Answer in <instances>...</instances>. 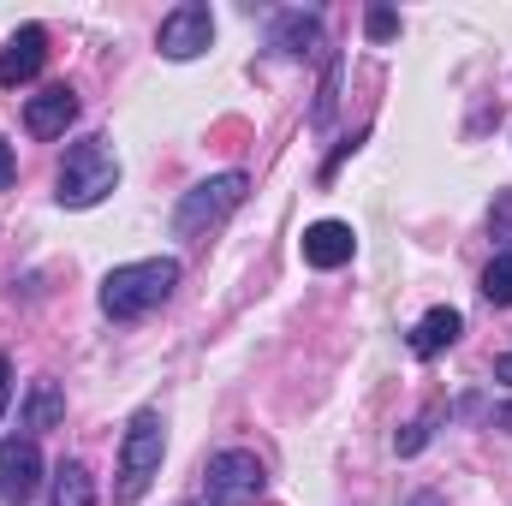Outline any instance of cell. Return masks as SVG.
I'll list each match as a JSON object with an SVG mask.
<instances>
[{
  "label": "cell",
  "mask_w": 512,
  "mask_h": 506,
  "mask_svg": "<svg viewBox=\"0 0 512 506\" xmlns=\"http://www.w3.org/2000/svg\"><path fill=\"white\" fill-rule=\"evenodd\" d=\"M179 286V262L173 256H143V262H120L102 280V316L114 322H137L149 310H161Z\"/></svg>",
  "instance_id": "cell-1"
},
{
  "label": "cell",
  "mask_w": 512,
  "mask_h": 506,
  "mask_svg": "<svg viewBox=\"0 0 512 506\" xmlns=\"http://www.w3.org/2000/svg\"><path fill=\"white\" fill-rule=\"evenodd\" d=\"M120 185V155L108 137H78L60 161V179H54V197L60 209H96L108 191Z\"/></svg>",
  "instance_id": "cell-2"
},
{
  "label": "cell",
  "mask_w": 512,
  "mask_h": 506,
  "mask_svg": "<svg viewBox=\"0 0 512 506\" xmlns=\"http://www.w3.org/2000/svg\"><path fill=\"white\" fill-rule=\"evenodd\" d=\"M161 453H167V423L155 405H137L120 435V483H114V501H143L149 483L161 477Z\"/></svg>",
  "instance_id": "cell-3"
},
{
  "label": "cell",
  "mask_w": 512,
  "mask_h": 506,
  "mask_svg": "<svg viewBox=\"0 0 512 506\" xmlns=\"http://www.w3.org/2000/svg\"><path fill=\"white\" fill-rule=\"evenodd\" d=\"M245 191H251L245 173H215V179L191 185V191L179 197V209H173V233H179V239H203L209 227H221V221L245 203Z\"/></svg>",
  "instance_id": "cell-4"
},
{
  "label": "cell",
  "mask_w": 512,
  "mask_h": 506,
  "mask_svg": "<svg viewBox=\"0 0 512 506\" xmlns=\"http://www.w3.org/2000/svg\"><path fill=\"white\" fill-rule=\"evenodd\" d=\"M262 495V459L245 453V447H227L209 459L203 471V501L209 506H239V501H256Z\"/></svg>",
  "instance_id": "cell-5"
},
{
  "label": "cell",
  "mask_w": 512,
  "mask_h": 506,
  "mask_svg": "<svg viewBox=\"0 0 512 506\" xmlns=\"http://www.w3.org/2000/svg\"><path fill=\"white\" fill-rule=\"evenodd\" d=\"M42 489V447L36 435H6L0 441V506H30Z\"/></svg>",
  "instance_id": "cell-6"
},
{
  "label": "cell",
  "mask_w": 512,
  "mask_h": 506,
  "mask_svg": "<svg viewBox=\"0 0 512 506\" xmlns=\"http://www.w3.org/2000/svg\"><path fill=\"white\" fill-rule=\"evenodd\" d=\"M209 42H215V12H209L203 0L173 6V12L161 18V30H155V48H161L167 60H197Z\"/></svg>",
  "instance_id": "cell-7"
},
{
  "label": "cell",
  "mask_w": 512,
  "mask_h": 506,
  "mask_svg": "<svg viewBox=\"0 0 512 506\" xmlns=\"http://www.w3.org/2000/svg\"><path fill=\"white\" fill-rule=\"evenodd\" d=\"M42 66H48V30H42V24H18V30L0 42V90L30 84Z\"/></svg>",
  "instance_id": "cell-8"
},
{
  "label": "cell",
  "mask_w": 512,
  "mask_h": 506,
  "mask_svg": "<svg viewBox=\"0 0 512 506\" xmlns=\"http://www.w3.org/2000/svg\"><path fill=\"white\" fill-rule=\"evenodd\" d=\"M72 120H78L72 84H48V90H36V96L24 102V131H30V137H66Z\"/></svg>",
  "instance_id": "cell-9"
},
{
  "label": "cell",
  "mask_w": 512,
  "mask_h": 506,
  "mask_svg": "<svg viewBox=\"0 0 512 506\" xmlns=\"http://www.w3.org/2000/svg\"><path fill=\"white\" fill-rule=\"evenodd\" d=\"M358 251V233L346 227V221H316V227H304V262L310 268H346Z\"/></svg>",
  "instance_id": "cell-10"
},
{
  "label": "cell",
  "mask_w": 512,
  "mask_h": 506,
  "mask_svg": "<svg viewBox=\"0 0 512 506\" xmlns=\"http://www.w3.org/2000/svg\"><path fill=\"white\" fill-rule=\"evenodd\" d=\"M316 42H322V18L316 12H274V30H268L274 54L304 60V54H316Z\"/></svg>",
  "instance_id": "cell-11"
},
{
  "label": "cell",
  "mask_w": 512,
  "mask_h": 506,
  "mask_svg": "<svg viewBox=\"0 0 512 506\" xmlns=\"http://www.w3.org/2000/svg\"><path fill=\"white\" fill-rule=\"evenodd\" d=\"M459 334H465V316H459L453 304H435V310L411 328V352H417V358H441Z\"/></svg>",
  "instance_id": "cell-12"
},
{
  "label": "cell",
  "mask_w": 512,
  "mask_h": 506,
  "mask_svg": "<svg viewBox=\"0 0 512 506\" xmlns=\"http://www.w3.org/2000/svg\"><path fill=\"white\" fill-rule=\"evenodd\" d=\"M18 423H24L30 435H42V429H60V423H66V393H60V381H36V387L24 393V411H18Z\"/></svg>",
  "instance_id": "cell-13"
},
{
  "label": "cell",
  "mask_w": 512,
  "mask_h": 506,
  "mask_svg": "<svg viewBox=\"0 0 512 506\" xmlns=\"http://www.w3.org/2000/svg\"><path fill=\"white\" fill-rule=\"evenodd\" d=\"M54 506H96V477H90V465L66 459V465L54 471Z\"/></svg>",
  "instance_id": "cell-14"
},
{
  "label": "cell",
  "mask_w": 512,
  "mask_h": 506,
  "mask_svg": "<svg viewBox=\"0 0 512 506\" xmlns=\"http://www.w3.org/2000/svg\"><path fill=\"white\" fill-rule=\"evenodd\" d=\"M483 298H489L495 310H507L512 304V251H501L489 268H483Z\"/></svg>",
  "instance_id": "cell-15"
},
{
  "label": "cell",
  "mask_w": 512,
  "mask_h": 506,
  "mask_svg": "<svg viewBox=\"0 0 512 506\" xmlns=\"http://www.w3.org/2000/svg\"><path fill=\"white\" fill-rule=\"evenodd\" d=\"M334 108H340V60H328V72H322V90H316V126H328L334 120Z\"/></svg>",
  "instance_id": "cell-16"
},
{
  "label": "cell",
  "mask_w": 512,
  "mask_h": 506,
  "mask_svg": "<svg viewBox=\"0 0 512 506\" xmlns=\"http://www.w3.org/2000/svg\"><path fill=\"white\" fill-rule=\"evenodd\" d=\"M489 233H495L501 245H512V185H507V191H495V209H489Z\"/></svg>",
  "instance_id": "cell-17"
},
{
  "label": "cell",
  "mask_w": 512,
  "mask_h": 506,
  "mask_svg": "<svg viewBox=\"0 0 512 506\" xmlns=\"http://www.w3.org/2000/svg\"><path fill=\"white\" fill-rule=\"evenodd\" d=\"M364 30H370V42H393V36H399V12L370 6V12H364Z\"/></svg>",
  "instance_id": "cell-18"
},
{
  "label": "cell",
  "mask_w": 512,
  "mask_h": 506,
  "mask_svg": "<svg viewBox=\"0 0 512 506\" xmlns=\"http://www.w3.org/2000/svg\"><path fill=\"white\" fill-rule=\"evenodd\" d=\"M429 429H435V417H417V423H411V429H405V435L393 441V447H399V459H411V453H423V441H429Z\"/></svg>",
  "instance_id": "cell-19"
},
{
  "label": "cell",
  "mask_w": 512,
  "mask_h": 506,
  "mask_svg": "<svg viewBox=\"0 0 512 506\" xmlns=\"http://www.w3.org/2000/svg\"><path fill=\"white\" fill-rule=\"evenodd\" d=\"M358 143H364V131H358V137H346V143L334 149V161L322 167V179H334V173H340V161H346V155H358Z\"/></svg>",
  "instance_id": "cell-20"
},
{
  "label": "cell",
  "mask_w": 512,
  "mask_h": 506,
  "mask_svg": "<svg viewBox=\"0 0 512 506\" xmlns=\"http://www.w3.org/2000/svg\"><path fill=\"white\" fill-rule=\"evenodd\" d=\"M12 179H18V161H12V143H6V137H0V191H6V185H12Z\"/></svg>",
  "instance_id": "cell-21"
},
{
  "label": "cell",
  "mask_w": 512,
  "mask_h": 506,
  "mask_svg": "<svg viewBox=\"0 0 512 506\" xmlns=\"http://www.w3.org/2000/svg\"><path fill=\"white\" fill-rule=\"evenodd\" d=\"M6 405H12V364L0 358V417H6Z\"/></svg>",
  "instance_id": "cell-22"
},
{
  "label": "cell",
  "mask_w": 512,
  "mask_h": 506,
  "mask_svg": "<svg viewBox=\"0 0 512 506\" xmlns=\"http://www.w3.org/2000/svg\"><path fill=\"white\" fill-rule=\"evenodd\" d=\"M495 381H507V387H512V352H501V358H495Z\"/></svg>",
  "instance_id": "cell-23"
},
{
  "label": "cell",
  "mask_w": 512,
  "mask_h": 506,
  "mask_svg": "<svg viewBox=\"0 0 512 506\" xmlns=\"http://www.w3.org/2000/svg\"><path fill=\"white\" fill-rule=\"evenodd\" d=\"M411 506H441V501H435V495H417V501H411Z\"/></svg>",
  "instance_id": "cell-24"
},
{
  "label": "cell",
  "mask_w": 512,
  "mask_h": 506,
  "mask_svg": "<svg viewBox=\"0 0 512 506\" xmlns=\"http://www.w3.org/2000/svg\"><path fill=\"white\" fill-rule=\"evenodd\" d=\"M185 506H209V501H203V495H197V501H185Z\"/></svg>",
  "instance_id": "cell-25"
}]
</instances>
